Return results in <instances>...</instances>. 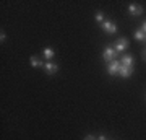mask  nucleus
<instances>
[{"mask_svg": "<svg viewBox=\"0 0 146 140\" xmlns=\"http://www.w3.org/2000/svg\"><path fill=\"white\" fill-rule=\"evenodd\" d=\"M114 49L115 52H123L125 49H128V39L127 38H120L114 42Z\"/></svg>", "mask_w": 146, "mask_h": 140, "instance_id": "nucleus-1", "label": "nucleus"}, {"mask_svg": "<svg viewBox=\"0 0 146 140\" xmlns=\"http://www.w3.org/2000/svg\"><path fill=\"white\" fill-rule=\"evenodd\" d=\"M115 57H117V52H115L114 47H106L104 52H102V59L107 62H112V60H115Z\"/></svg>", "mask_w": 146, "mask_h": 140, "instance_id": "nucleus-2", "label": "nucleus"}, {"mask_svg": "<svg viewBox=\"0 0 146 140\" xmlns=\"http://www.w3.org/2000/svg\"><path fill=\"white\" fill-rule=\"evenodd\" d=\"M120 65L122 64L115 59V60H112V62L109 64V67H107V72L110 73V75H119V72H120Z\"/></svg>", "mask_w": 146, "mask_h": 140, "instance_id": "nucleus-3", "label": "nucleus"}, {"mask_svg": "<svg viewBox=\"0 0 146 140\" xmlns=\"http://www.w3.org/2000/svg\"><path fill=\"white\" fill-rule=\"evenodd\" d=\"M102 29H104L106 33H110V34H114V33H117V26H115L114 21H109V20H106L104 23H102Z\"/></svg>", "mask_w": 146, "mask_h": 140, "instance_id": "nucleus-4", "label": "nucleus"}, {"mask_svg": "<svg viewBox=\"0 0 146 140\" xmlns=\"http://www.w3.org/2000/svg\"><path fill=\"white\" fill-rule=\"evenodd\" d=\"M128 11H130V15L138 16V15H141V13H143V7L138 5V3H130V7H128Z\"/></svg>", "mask_w": 146, "mask_h": 140, "instance_id": "nucleus-5", "label": "nucleus"}, {"mask_svg": "<svg viewBox=\"0 0 146 140\" xmlns=\"http://www.w3.org/2000/svg\"><path fill=\"white\" fill-rule=\"evenodd\" d=\"M44 68H46L47 75H54V73L58 70V65L57 64H54V62H46L44 64Z\"/></svg>", "mask_w": 146, "mask_h": 140, "instance_id": "nucleus-6", "label": "nucleus"}, {"mask_svg": "<svg viewBox=\"0 0 146 140\" xmlns=\"http://www.w3.org/2000/svg\"><path fill=\"white\" fill-rule=\"evenodd\" d=\"M131 73H133V67H123V65H120V72H119L120 77L128 78Z\"/></svg>", "mask_w": 146, "mask_h": 140, "instance_id": "nucleus-7", "label": "nucleus"}, {"mask_svg": "<svg viewBox=\"0 0 146 140\" xmlns=\"http://www.w3.org/2000/svg\"><path fill=\"white\" fill-rule=\"evenodd\" d=\"M120 62H122V65H123V67H133V57H131L130 54H125V56L122 57V60H120Z\"/></svg>", "mask_w": 146, "mask_h": 140, "instance_id": "nucleus-8", "label": "nucleus"}, {"mask_svg": "<svg viewBox=\"0 0 146 140\" xmlns=\"http://www.w3.org/2000/svg\"><path fill=\"white\" fill-rule=\"evenodd\" d=\"M42 54H44V57H46L47 60H50V59L55 56V52H54L52 47H44V49H42Z\"/></svg>", "mask_w": 146, "mask_h": 140, "instance_id": "nucleus-9", "label": "nucleus"}, {"mask_svg": "<svg viewBox=\"0 0 146 140\" xmlns=\"http://www.w3.org/2000/svg\"><path fill=\"white\" fill-rule=\"evenodd\" d=\"M135 38L138 41H146V34L143 33V29H136L135 31Z\"/></svg>", "mask_w": 146, "mask_h": 140, "instance_id": "nucleus-10", "label": "nucleus"}, {"mask_svg": "<svg viewBox=\"0 0 146 140\" xmlns=\"http://www.w3.org/2000/svg\"><path fill=\"white\" fill-rule=\"evenodd\" d=\"M31 65L33 67H42V60L41 59H37L36 56H33L31 57Z\"/></svg>", "mask_w": 146, "mask_h": 140, "instance_id": "nucleus-11", "label": "nucleus"}, {"mask_svg": "<svg viewBox=\"0 0 146 140\" xmlns=\"http://www.w3.org/2000/svg\"><path fill=\"white\" fill-rule=\"evenodd\" d=\"M96 21H99V23H101V25H102V23H104V15H102V13H101V11H99V13H98V15H96Z\"/></svg>", "mask_w": 146, "mask_h": 140, "instance_id": "nucleus-12", "label": "nucleus"}, {"mask_svg": "<svg viewBox=\"0 0 146 140\" xmlns=\"http://www.w3.org/2000/svg\"><path fill=\"white\" fill-rule=\"evenodd\" d=\"M5 33H3V31H2V33H0V41H2V42H3V41H5Z\"/></svg>", "mask_w": 146, "mask_h": 140, "instance_id": "nucleus-13", "label": "nucleus"}, {"mask_svg": "<svg viewBox=\"0 0 146 140\" xmlns=\"http://www.w3.org/2000/svg\"><path fill=\"white\" fill-rule=\"evenodd\" d=\"M84 140H96V139H94L93 135H86V137H84Z\"/></svg>", "mask_w": 146, "mask_h": 140, "instance_id": "nucleus-14", "label": "nucleus"}, {"mask_svg": "<svg viewBox=\"0 0 146 140\" xmlns=\"http://www.w3.org/2000/svg\"><path fill=\"white\" fill-rule=\"evenodd\" d=\"M141 29H143V33L146 34V21H143V28H141Z\"/></svg>", "mask_w": 146, "mask_h": 140, "instance_id": "nucleus-15", "label": "nucleus"}, {"mask_svg": "<svg viewBox=\"0 0 146 140\" xmlns=\"http://www.w3.org/2000/svg\"><path fill=\"white\" fill-rule=\"evenodd\" d=\"M98 140H106V137H104V135H99V137H98Z\"/></svg>", "mask_w": 146, "mask_h": 140, "instance_id": "nucleus-16", "label": "nucleus"}, {"mask_svg": "<svg viewBox=\"0 0 146 140\" xmlns=\"http://www.w3.org/2000/svg\"><path fill=\"white\" fill-rule=\"evenodd\" d=\"M143 56H145V57H146V52H145V54H143Z\"/></svg>", "mask_w": 146, "mask_h": 140, "instance_id": "nucleus-17", "label": "nucleus"}]
</instances>
